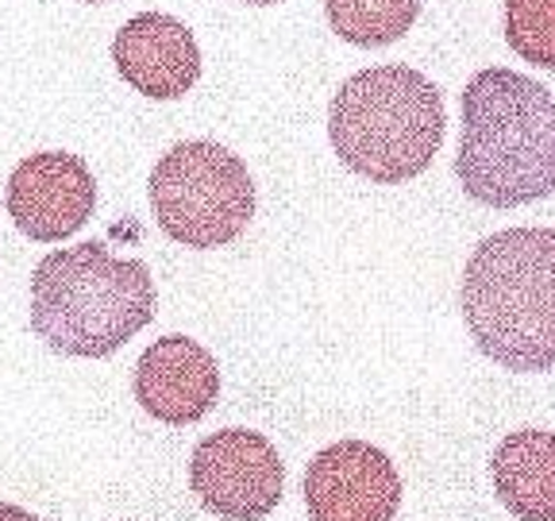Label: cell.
Returning a JSON list of instances; mask_svg holds the SVG:
<instances>
[{
	"instance_id": "obj_15",
	"label": "cell",
	"mask_w": 555,
	"mask_h": 521,
	"mask_svg": "<svg viewBox=\"0 0 555 521\" xmlns=\"http://www.w3.org/2000/svg\"><path fill=\"white\" fill-rule=\"evenodd\" d=\"M243 4H278V0H243Z\"/></svg>"
},
{
	"instance_id": "obj_9",
	"label": "cell",
	"mask_w": 555,
	"mask_h": 521,
	"mask_svg": "<svg viewBox=\"0 0 555 521\" xmlns=\"http://www.w3.org/2000/svg\"><path fill=\"white\" fill-rule=\"evenodd\" d=\"M113 62L120 78L151 101H178L201 78V47L182 20L139 12L116 31Z\"/></svg>"
},
{
	"instance_id": "obj_3",
	"label": "cell",
	"mask_w": 555,
	"mask_h": 521,
	"mask_svg": "<svg viewBox=\"0 0 555 521\" xmlns=\"http://www.w3.org/2000/svg\"><path fill=\"white\" fill-rule=\"evenodd\" d=\"M147 263L116 259L104 243L43 255L31 275V329L51 352L104 359L155 321Z\"/></svg>"
},
{
	"instance_id": "obj_13",
	"label": "cell",
	"mask_w": 555,
	"mask_h": 521,
	"mask_svg": "<svg viewBox=\"0 0 555 521\" xmlns=\"http://www.w3.org/2000/svg\"><path fill=\"white\" fill-rule=\"evenodd\" d=\"M505 39L525 62L555 69V0H505Z\"/></svg>"
},
{
	"instance_id": "obj_12",
	"label": "cell",
	"mask_w": 555,
	"mask_h": 521,
	"mask_svg": "<svg viewBox=\"0 0 555 521\" xmlns=\"http://www.w3.org/2000/svg\"><path fill=\"white\" fill-rule=\"evenodd\" d=\"M332 31L351 47H390L416 24L421 0H324Z\"/></svg>"
},
{
	"instance_id": "obj_14",
	"label": "cell",
	"mask_w": 555,
	"mask_h": 521,
	"mask_svg": "<svg viewBox=\"0 0 555 521\" xmlns=\"http://www.w3.org/2000/svg\"><path fill=\"white\" fill-rule=\"evenodd\" d=\"M0 521H39L35 513H27L24 506H9V503H0Z\"/></svg>"
},
{
	"instance_id": "obj_5",
	"label": "cell",
	"mask_w": 555,
	"mask_h": 521,
	"mask_svg": "<svg viewBox=\"0 0 555 521\" xmlns=\"http://www.w3.org/2000/svg\"><path fill=\"white\" fill-rule=\"evenodd\" d=\"M151 208L173 243L208 252L247 232L255 182L240 155L208 139H190L166 151L151 170Z\"/></svg>"
},
{
	"instance_id": "obj_11",
	"label": "cell",
	"mask_w": 555,
	"mask_h": 521,
	"mask_svg": "<svg viewBox=\"0 0 555 521\" xmlns=\"http://www.w3.org/2000/svg\"><path fill=\"white\" fill-rule=\"evenodd\" d=\"M502 506L520 521H555V433L520 429L494 448L490 460Z\"/></svg>"
},
{
	"instance_id": "obj_10",
	"label": "cell",
	"mask_w": 555,
	"mask_h": 521,
	"mask_svg": "<svg viewBox=\"0 0 555 521\" xmlns=\"http://www.w3.org/2000/svg\"><path fill=\"white\" fill-rule=\"evenodd\" d=\"M220 398L217 359L190 336H163L135 364V402L163 425H193Z\"/></svg>"
},
{
	"instance_id": "obj_2",
	"label": "cell",
	"mask_w": 555,
	"mask_h": 521,
	"mask_svg": "<svg viewBox=\"0 0 555 521\" xmlns=\"http://www.w3.org/2000/svg\"><path fill=\"white\" fill-rule=\"evenodd\" d=\"M460 302L482 356L509 371L555 367V228H505L478 243Z\"/></svg>"
},
{
	"instance_id": "obj_8",
	"label": "cell",
	"mask_w": 555,
	"mask_h": 521,
	"mask_svg": "<svg viewBox=\"0 0 555 521\" xmlns=\"http://www.w3.org/2000/svg\"><path fill=\"white\" fill-rule=\"evenodd\" d=\"M9 217L27 240L59 243L89 225L96 208V182L86 158L66 151H39L9 178Z\"/></svg>"
},
{
	"instance_id": "obj_6",
	"label": "cell",
	"mask_w": 555,
	"mask_h": 521,
	"mask_svg": "<svg viewBox=\"0 0 555 521\" xmlns=\"http://www.w3.org/2000/svg\"><path fill=\"white\" fill-rule=\"evenodd\" d=\"M190 486L208 513L228 521H259L282 503L286 463L262 433L224 429L193 448Z\"/></svg>"
},
{
	"instance_id": "obj_4",
	"label": "cell",
	"mask_w": 555,
	"mask_h": 521,
	"mask_svg": "<svg viewBox=\"0 0 555 521\" xmlns=\"http://www.w3.org/2000/svg\"><path fill=\"white\" fill-rule=\"evenodd\" d=\"M443 93L409 66L359 69L328 109V139L339 163L378 186L425 174L443 143Z\"/></svg>"
},
{
	"instance_id": "obj_7",
	"label": "cell",
	"mask_w": 555,
	"mask_h": 521,
	"mask_svg": "<svg viewBox=\"0 0 555 521\" xmlns=\"http://www.w3.org/2000/svg\"><path fill=\"white\" fill-rule=\"evenodd\" d=\"M305 506L312 521H393L401 506V475L374 444H328L305 471Z\"/></svg>"
},
{
	"instance_id": "obj_16",
	"label": "cell",
	"mask_w": 555,
	"mask_h": 521,
	"mask_svg": "<svg viewBox=\"0 0 555 521\" xmlns=\"http://www.w3.org/2000/svg\"><path fill=\"white\" fill-rule=\"evenodd\" d=\"M81 4H108V0H81Z\"/></svg>"
},
{
	"instance_id": "obj_1",
	"label": "cell",
	"mask_w": 555,
	"mask_h": 521,
	"mask_svg": "<svg viewBox=\"0 0 555 521\" xmlns=\"http://www.w3.org/2000/svg\"><path fill=\"white\" fill-rule=\"evenodd\" d=\"M455 174L470 201L513 208L555 193V93L517 69H482L463 89Z\"/></svg>"
}]
</instances>
